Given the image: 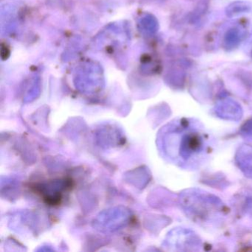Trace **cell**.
Segmentation results:
<instances>
[{
  "label": "cell",
  "mask_w": 252,
  "mask_h": 252,
  "mask_svg": "<svg viewBox=\"0 0 252 252\" xmlns=\"http://www.w3.org/2000/svg\"><path fill=\"white\" fill-rule=\"evenodd\" d=\"M165 147L168 156L185 169H198L212 150V140L203 125L190 119L174 122L168 129Z\"/></svg>",
  "instance_id": "6da1fadb"
},
{
  "label": "cell",
  "mask_w": 252,
  "mask_h": 252,
  "mask_svg": "<svg viewBox=\"0 0 252 252\" xmlns=\"http://www.w3.org/2000/svg\"><path fill=\"white\" fill-rule=\"evenodd\" d=\"M184 207L187 212L194 218H207V214L211 215L222 209V204L216 197L200 191H187L184 194Z\"/></svg>",
  "instance_id": "7a4b0ae2"
},
{
  "label": "cell",
  "mask_w": 252,
  "mask_h": 252,
  "mask_svg": "<svg viewBox=\"0 0 252 252\" xmlns=\"http://www.w3.org/2000/svg\"><path fill=\"white\" fill-rule=\"evenodd\" d=\"M235 160L245 175L252 178V146L243 145L239 147Z\"/></svg>",
  "instance_id": "3957f363"
},
{
  "label": "cell",
  "mask_w": 252,
  "mask_h": 252,
  "mask_svg": "<svg viewBox=\"0 0 252 252\" xmlns=\"http://www.w3.org/2000/svg\"><path fill=\"white\" fill-rule=\"evenodd\" d=\"M218 112H219V115L221 117L225 118L227 119L237 120L241 118V110L240 106L233 101H225L220 104Z\"/></svg>",
  "instance_id": "277c9868"
},
{
  "label": "cell",
  "mask_w": 252,
  "mask_h": 252,
  "mask_svg": "<svg viewBox=\"0 0 252 252\" xmlns=\"http://www.w3.org/2000/svg\"><path fill=\"white\" fill-rule=\"evenodd\" d=\"M250 9V7L243 2H236L231 4L227 8V14L230 17L238 15L244 12H247Z\"/></svg>",
  "instance_id": "5b68a950"
},
{
  "label": "cell",
  "mask_w": 252,
  "mask_h": 252,
  "mask_svg": "<svg viewBox=\"0 0 252 252\" xmlns=\"http://www.w3.org/2000/svg\"><path fill=\"white\" fill-rule=\"evenodd\" d=\"M240 41V33L237 29H231L229 32H227L225 36V42L227 46L234 48L236 45H238Z\"/></svg>",
  "instance_id": "8992f818"
},
{
  "label": "cell",
  "mask_w": 252,
  "mask_h": 252,
  "mask_svg": "<svg viewBox=\"0 0 252 252\" xmlns=\"http://www.w3.org/2000/svg\"><path fill=\"white\" fill-rule=\"evenodd\" d=\"M242 133L245 138L252 139V120L244 125V127L242 129Z\"/></svg>",
  "instance_id": "52a82bcc"
}]
</instances>
